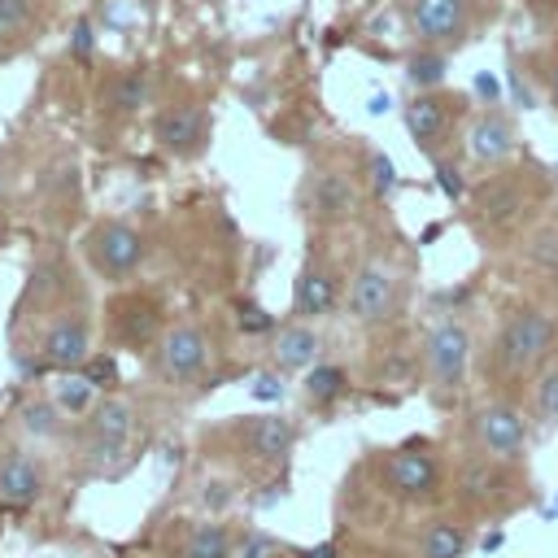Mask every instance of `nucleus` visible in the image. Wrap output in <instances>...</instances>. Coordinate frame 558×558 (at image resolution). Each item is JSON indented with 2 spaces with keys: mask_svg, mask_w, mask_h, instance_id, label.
I'll use <instances>...</instances> for the list:
<instances>
[{
  "mask_svg": "<svg viewBox=\"0 0 558 558\" xmlns=\"http://www.w3.org/2000/svg\"><path fill=\"white\" fill-rule=\"evenodd\" d=\"M17 427H22L26 436H39V440H65V436H74L70 418H65L61 405L48 401V397H26V401L17 405Z\"/></svg>",
  "mask_w": 558,
  "mask_h": 558,
  "instance_id": "a878e982",
  "label": "nucleus"
},
{
  "mask_svg": "<svg viewBox=\"0 0 558 558\" xmlns=\"http://www.w3.org/2000/svg\"><path fill=\"white\" fill-rule=\"evenodd\" d=\"M340 305H344V279H340V270L331 262H323V257H310L301 266L296 283H292V314L310 323V318L336 314Z\"/></svg>",
  "mask_w": 558,
  "mask_h": 558,
  "instance_id": "4468645a",
  "label": "nucleus"
},
{
  "mask_svg": "<svg viewBox=\"0 0 558 558\" xmlns=\"http://www.w3.org/2000/svg\"><path fill=\"white\" fill-rule=\"evenodd\" d=\"M375 480L397 506H432L449 488V458L427 445H397L379 453Z\"/></svg>",
  "mask_w": 558,
  "mask_h": 558,
  "instance_id": "39448f33",
  "label": "nucleus"
},
{
  "mask_svg": "<svg viewBox=\"0 0 558 558\" xmlns=\"http://www.w3.org/2000/svg\"><path fill=\"white\" fill-rule=\"evenodd\" d=\"M554 353H558V314L541 301H523L497 323L484 353V379L493 392L519 397Z\"/></svg>",
  "mask_w": 558,
  "mask_h": 558,
  "instance_id": "f257e3e1",
  "label": "nucleus"
},
{
  "mask_svg": "<svg viewBox=\"0 0 558 558\" xmlns=\"http://www.w3.org/2000/svg\"><path fill=\"white\" fill-rule=\"evenodd\" d=\"M105 327H109V344L131 349V353H148V349H157V340L166 331L161 301H153L148 292H122L109 301Z\"/></svg>",
  "mask_w": 558,
  "mask_h": 558,
  "instance_id": "f8f14e48",
  "label": "nucleus"
},
{
  "mask_svg": "<svg viewBox=\"0 0 558 558\" xmlns=\"http://www.w3.org/2000/svg\"><path fill=\"white\" fill-rule=\"evenodd\" d=\"M270 549H275V545H270L266 536H248V541H244V549L235 545V558H266Z\"/></svg>",
  "mask_w": 558,
  "mask_h": 558,
  "instance_id": "c9c22d12",
  "label": "nucleus"
},
{
  "mask_svg": "<svg viewBox=\"0 0 558 558\" xmlns=\"http://www.w3.org/2000/svg\"><path fill=\"white\" fill-rule=\"evenodd\" d=\"M235 532L227 523H187L174 541V558H235Z\"/></svg>",
  "mask_w": 558,
  "mask_h": 558,
  "instance_id": "5701e85b",
  "label": "nucleus"
},
{
  "mask_svg": "<svg viewBox=\"0 0 558 558\" xmlns=\"http://www.w3.org/2000/svg\"><path fill=\"white\" fill-rule=\"evenodd\" d=\"M83 253L92 262V270L109 283H126L135 279V270L144 266V235L122 222V218H96L87 231H83Z\"/></svg>",
  "mask_w": 558,
  "mask_h": 558,
  "instance_id": "1a4fd4ad",
  "label": "nucleus"
},
{
  "mask_svg": "<svg viewBox=\"0 0 558 558\" xmlns=\"http://www.w3.org/2000/svg\"><path fill=\"white\" fill-rule=\"evenodd\" d=\"M445 70H449V57L440 52V48H418V52H410V61H405V78L418 87V92H436L440 83H445Z\"/></svg>",
  "mask_w": 558,
  "mask_h": 558,
  "instance_id": "cd10ccee",
  "label": "nucleus"
},
{
  "mask_svg": "<svg viewBox=\"0 0 558 558\" xmlns=\"http://www.w3.org/2000/svg\"><path fill=\"white\" fill-rule=\"evenodd\" d=\"M301 392H305V401L318 405V410L336 405V397L344 392V366H336V362H314V366L305 371Z\"/></svg>",
  "mask_w": 558,
  "mask_h": 558,
  "instance_id": "bb28decb",
  "label": "nucleus"
},
{
  "mask_svg": "<svg viewBox=\"0 0 558 558\" xmlns=\"http://www.w3.org/2000/svg\"><path fill=\"white\" fill-rule=\"evenodd\" d=\"M436 179L445 183V192H449V196H462V187H466V183L458 179V166H453V161H445V157H436Z\"/></svg>",
  "mask_w": 558,
  "mask_h": 558,
  "instance_id": "72a5a7b5",
  "label": "nucleus"
},
{
  "mask_svg": "<svg viewBox=\"0 0 558 558\" xmlns=\"http://www.w3.org/2000/svg\"><path fill=\"white\" fill-rule=\"evenodd\" d=\"M471 357H475V336L462 318H436L423 331V349H418V371H423V388L432 397V405L453 410L466 397V379H471Z\"/></svg>",
  "mask_w": 558,
  "mask_h": 558,
  "instance_id": "7ed1b4c3",
  "label": "nucleus"
},
{
  "mask_svg": "<svg viewBox=\"0 0 558 558\" xmlns=\"http://www.w3.org/2000/svg\"><path fill=\"white\" fill-rule=\"evenodd\" d=\"M235 310H240V327H244V331H270V327H275V318H270L262 305H253V301H240Z\"/></svg>",
  "mask_w": 558,
  "mask_h": 558,
  "instance_id": "473e14b6",
  "label": "nucleus"
},
{
  "mask_svg": "<svg viewBox=\"0 0 558 558\" xmlns=\"http://www.w3.org/2000/svg\"><path fill=\"white\" fill-rule=\"evenodd\" d=\"M131 432H135V405L118 392L96 397L87 418L74 427V453H78L83 471L113 475L122 466V453L131 449Z\"/></svg>",
  "mask_w": 558,
  "mask_h": 558,
  "instance_id": "20e7f679",
  "label": "nucleus"
},
{
  "mask_svg": "<svg viewBox=\"0 0 558 558\" xmlns=\"http://www.w3.org/2000/svg\"><path fill=\"white\" fill-rule=\"evenodd\" d=\"M153 140L170 157H201L209 140V113L205 105H170L153 118Z\"/></svg>",
  "mask_w": 558,
  "mask_h": 558,
  "instance_id": "f3484780",
  "label": "nucleus"
},
{
  "mask_svg": "<svg viewBox=\"0 0 558 558\" xmlns=\"http://www.w3.org/2000/svg\"><path fill=\"white\" fill-rule=\"evenodd\" d=\"M449 488H453V501L480 519H506V514L523 510L532 497L527 471L514 462L488 458L475 440H466L449 453Z\"/></svg>",
  "mask_w": 558,
  "mask_h": 558,
  "instance_id": "f03ea898",
  "label": "nucleus"
},
{
  "mask_svg": "<svg viewBox=\"0 0 558 558\" xmlns=\"http://www.w3.org/2000/svg\"><path fill=\"white\" fill-rule=\"evenodd\" d=\"M109 105H113L118 113H135V109H144V105H148V78H144L140 70H126L122 78H113V87H109Z\"/></svg>",
  "mask_w": 558,
  "mask_h": 558,
  "instance_id": "c85d7f7f",
  "label": "nucleus"
},
{
  "mask_svg": "<svg viewBox=\"0 0 558 558\" xmlns=\"http://www.w3.org/2000/svg\"><path fill=\"white\" fill-rule=\"evenodd\" d=\"M301 558H336V549H331V545H318V549H310V554H301Z\"/></svg>",
  "mask_w": 558,
  "mask_h": 558,
  "instance_id": "4c0bfd02",
  "label": "nucleus"
},
{
  "mask_svg": "<svg viewBox=\"0 0 558 558\" xmlns=\"http://www.w3.org/2000/svg\"><path fill=\"white\" fill-rule=\"evenodd\" d=\"M57 397H61V405H65L70 414H87V410H92V379H65V384L57 388Z\"/></svg>",
  "mask_w": 558,
  "mask_h": 558,
  "instance_id": "c756f323",
  "label": "nucleus"
},
{
  "mask_svg": "<svg viewBox=\"0 0 558 558\" xmlns=\"http://www.w3.org/2000/svg\"><path fill=\"white\" fill-rule=\"evenodd\" d=\"M39 493H44L39 462H35L26 449H9V453L0 458V497H4V506L26 510V506L39 501Z\"/></svg>",
  "mask_w": 558,
  "mask_h": 558,
  "instance_id": "aec40b11",
  "label": "nucleus"
},
{
  "mask_svg": "<svg viewBox=\"0 0 558 558\" xmlns=\"http://www.w3.org/2000/svg\"><path fill=\"white\" fill-rule=\"evenodd\" d=\"M410 22H414V35L427 48H449L466 35L471 9H466V0H414Z\"/></svg>",
  "mask_w": 558,
  "mask_h": 558,
  "instance_id": "6ab92c4d",
  "label": "nucleus"
},
{
  "mask_svg": "<svg viewBox=\"0 0 558 558\" xmlns=\"http://www.w3.org/2000/svg\"><path fill=\"white\" fill-rule=\"evenodd\" d=\"M523 262L536 279H549L558 288V214H545L523 235Z\"/></svg>",
  "mask_w": 558,
  "mask_h": 558,
  "instance_id": "b1692460",
  "label": "nucleus"
},
{
  "mask_svg": "<svg viewBox=\"0 0 558 558\" xmlns=\"http://www.w3.org/2000/svg\"><path fill=\"white\" fill-rule=\"evenodd\" d=\"M462 144L471 153V161L480 166H501L519 153V122L506 113V109H480L466 131H462Z\"/></svg>",
  "mask_w": 558,
  "mask_h": 558,
  "instance_id": "2eb2a0df",
  "label": "nucleus"
},
{
  "mask_svg": "<svg viewBox=\"0 0 558 558\" xmlns=\"http://www.w3.org/2000/svg\"><path fill=\"white\" fill-rule=\"evenodd\" d=\"M527 214H532V192H527L523 174H514V170H501V174L475 183V192H471V218L493 235L514 231L519 222H527Z\"/></svg>",
  "mask_w": 558,
  "mask_h": 558,
  "instance_id": "9b49d317",
  "label": "nucleus"
},
{
  "mask_svg": "<svg viewBox=\"0 0 558 558\" xmlns=\"http://www.w3.org/2000/svg\"><path fill=\"white\" fill-rule=\"evenodd\" d=\"M554 170H558V166H554Z\"/></svg>",
  "mask_w": 558,
  "mask_h": 558,
  "instance_id": "ea45409f",
  "label": "nucleus"
},
{
  "mask_svg": "<svg viewBox=\"0 0 558 558\" xmlns=\"http://www.w3.org/2000/svg\"><path fill=\"white\" fill-rule=\"evenodd\" d=\"M0 240H4V222H0Z\"/></svg>",
  "mask_w": 558,
  "mask_h": 558,
  "instance_id": "58836bf2",
  "label": "nucleus"
},
{
  "mask_svg": "<svg viewBox=\"0 0 558 558\" xmlns=\"http://www.w3.org/2000/svg\"><path fill=\"white\" fill-rule=\"evenodd\" d=\"M92 357V318L83 305L57 310L39 331V362L52 371H78Z\"/></svg>",
  "mask_w": 558,
  "mask_h": 558,
  "instance_id": "ddd939ff",
  "label": "nucleus"
},
{
  "mask_svg": "<svg viewBox=\"0 0 558 558\" xmlns=\"http://www.w3.org/2000/svg\"><path fill=\"white\" fill-rule=\"evenodd\" d=\"M549 92H554V100H558V52H554V61H549Z\"/></svg>",
  "mask_w": 558,
  "mask_h": 558,
  "instance_id": "e433bc0d",
  "label": "nucleus"
},
{
  "mask_svg": "<svg viewBox=\"0 0 558 558\" xmlns=\"http://www.w3.org/2000/svg\"><path fill=\"white\" fill-rule=\"evenodd\" d=\"M305 214L318 227H340L357 214V183L344 170H314L305 183Z\"/></svg>",
  "mask_w": 558,
  "mask_h": 558,
  "instance_id": "dca6fc26",
  "label": "nucleus"
},
{
  "mask_svg": "<svg viewBox=\"0 0 558 558\" xmlns=\"http://www.w3.org/2000/svg\"><path fill=\"white\" fill-rule=\"evenodd\" d=\"M405 310V275L384 262V257H366L353 266V275L344 279V314L375 331V327H388L397 323Z\"/></svg>",
  "mask_w": 558,
  "mask_h": 558,
  "instance_id": "423d86ee",
  "label": "nucleus"
},
{
  "mask_svg": "<svg viewBox=\"0 0 558 558\" xmlns=\"http://www.w3.org/2000/svg\"><path fill=\"white\" fill-rule=\"evenodd\" d=\"M471 440L497 458V462H527V440H532V414L514 392H488L471 410Z\"/></svg>",
  "mask_w": 558,
  "mask_h": 558,
  "instance_id": "0eeeda50",
  "label": "nucleus"
},
{
  "mask_svg": "<svg viewBox=\"0 0 558 558\" xmlns=\"http://www.w3.org/2000/svg\"><path fill=\"white\" fill-rule=\"evenodd\" d=\"M74 57H78V61L92 57V22H78V26H74Z\"/></svg>",
  "mask_w": 558,
  "mask_h": 558,
  "instance_id": "f704fd0d",
  "label": "nucleus"
},
{
  "mask_svg": "<svg viewBox=\"0 0 558 558\" xmlns=\"http://www.w3.org/2000/svg\"><path fill=\"white\" fill-rule=\"evenodd\" d=\"M222 436L235 449V458H244L262 475L266 471H279L292 458V445H296V427L283 414H244Z\"/></svg>",
  "mask_w": 558,
  "mask_h": 558,
  "instance_id": "9d476101",
  "label": "nucleus"
},
{
  "mask_svg": "<svg viewBox=\"0 0 558 558\" xmlns=\"http://www.w3.org/2000/svg\"><path fill=\"white\" fill-rule=\"evenodd\" d=\"M31 17H35L31 0H0V31H22L31 26Z\"/></svg>",
  "mask_w": 558,
  "mask_h": 558,
  "instance_id": "2f4dec72",
  "label": "nucleus"
},
{
  "mask_svg": "<svg viewBox=\"0 0 558 558\" xmlns=\"http://www.w3.org/2000/svg\"><path fill=\"white\" fill-rule=\"evenodd\" d=\"M471 545V532L462 519L449 514H432L418 532H414V558H462Z\"/></svg>",
  "mask_w": 558,
  "mask_h": 558,
  "instance_id": "4be33fe9",
  "label": "nucleus"
},
{
  "mask_svg": "<svg viewBox=\"0 0 558 558\" xmlns=\"http://www.w3.org/2000/svg\"><path fill=\"white\" fill-rule=\"evenodd\" d=\"M323 353V336L301 318V323H288V327H275V340H270V362L279 371H310Z\"/></svg>",
  "mask_w": 558,
  "mask_h": 558,
  "instance_id": "412c9836",
  "label": "nucleus"
},
{
  "mask_svg": "<svg viewBox=\"0 0 558 558\" xmlns=\"http://www.w3.org/2000/svg\"><path fill=\"white\" fill-rule=\"evenodd\" d=\"M366 183H371L375 196H388V192H392L397 174H392V161H388L384 153H371V157H366Z\"/></svg>",
  "mask_w": 558,
  "mask_h": 558,
  "instance_id": "7c9ffc66",
  "label": "nucleus"
},
{
  "mask_svg": "<svg viewBox=\"0 0 558 558\" xmlns=\"http://www.w3.org/2000/svg\"><path fill=\"white\" fill-rule=\"evenodd\" d=\"M209 336L201 323L192 318H179V323H166L157 349H153V366L157 375L170 384V388H196L205 375H209Z\"/></svg>",
  "mask_w": 558,
  "mask_h": 558,
  "instance_id": "6e6552de",
  "label": "nucleus"
},
{
  "mask_svg": "<svg viewBox=\"0 0 558 558\" xmlns=\"http://www.w3.org/2000/svg\"><path fill=\"white\" fill-rule=\"evenodd\" d=\"M401 118H405L410 140H414L423 153L440 157V148H445L449 135H453V100H445V96H436V92H418V96L405 100Z\"/></svg>",
  "mask_w": 558,
  "mask_h": 558,
  "instance_id": "a211bd4d",
  "label": "nucleus"
},
{
  "mask_svg": "<svg viewBox=\"0 0 558 558\" xmlns=\"http://www.w3.org/2000/svg\"><path fill=\"white\" fill-rule=\"evenodd\" d=\"M527 414H532V427L541 436L558 432V353L536 371V379L527 384Z\"/></svg>",
  "mask_w": 558,
  "mask_h": 558,
  "instance_id": "393cba45",
  "label": "nucleus"
}]
</instances>
